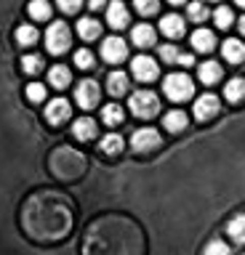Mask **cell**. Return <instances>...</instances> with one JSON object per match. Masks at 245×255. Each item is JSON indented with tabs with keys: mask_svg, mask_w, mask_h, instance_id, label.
Returning <instances> with one entry per match:
<instances>
[{
	"mask_svg": "<svg viewBox=\"0 0 245 255\" xmlns=\"http://www.w3.org/2000/svg\"><path fill=\"white\" fill-rule=\"evenodd\" d=\"M21 226H24L27 237L35 242L51 245L61 242L72 234L75 226V205L72 199L61 191L40 189L29 194L21 207Z\"/></svg>",
	"mask_w": 245,
	"mask_h": 255,
	"instance_id": "1",
	"label": "cell"
},
{
	"mask_svg": "<svg viewBox=\"0 0 245 255\" xmlns=\"http://www.w3.org/2000/svg\"><path fill=\"white\" fill-rule=\"evenodd\" d=\"M136 226L120 215H107L88 226L83 255H139Z\"/></svg>",
	"mask_w": 245,
	"mask_h": 255,
	"instance_id": "2",
	"label": "cell"
},
{
	"mask_svg": "<svg viewBox=\"0 0 245 255\" xmlns=\"http://www.w3.org/2000/svg\"><path fill=\"white\" fill-rule=\"evenodd\" d=\"M51 170H53V175H59V178L72 181V178H77V175H83L85 157L80 154V151L69 149V146H59L51 154Z\"/></svg>",
	"mask_w": 245,
	"mask_h": 255,
	"instance_id": "3",
	"label": "cell"
},
{
	"mask_svg": "<svg viewBox=\"0 0 245 255\" xmlns=\"http://www.w3.org/2000/svg\"><path fill=\"white\" fill-rule=\"evenodd\" d=\"M69 43H72V37H69V27L64 21H53L45 29V48H48V53L61 56L69 48Z\"/></svg>",
	"mask_w": 245,
	"mask_h": 255,
	"instance_id": "4",
	"label": "cell"
},
{
	"mask_svg": "<svg viewBox=\"0 0 245 255\" xmlns=\"http://www.w3.org/2000/svg\"><path fill=\"white\" fill-rule=\"evenodd\" d=\"M128 107H131V112H133L136 117L149 120V117L157 115V109H160V101H157V96H155L152 91H136V93L131 96Z\"/></svg>",
	"mask_w": 245,
	"mask_h": 255,
	"instance_id": "5",
	"label": "cell"
},
{
	"mask_svg": "<svg viewBox=\"0 0 245 255\" xmlns=\"http://www.w3.org/2000/svg\"><path fill=\"white\" fill-rule=\"evenodd\" d=\"M163 91L171 101H187L189 96L195 93V85L187 75H168L163 83Z\"/></svg>",
	"mask_w": 245,
	"mask_h": 255,
	"instance_id": "6",
	"label": "cell"
},
{
	"mask_svg": "<svg viewBox=\"0 0 245 255\" xmlns=\"http://www.w3.org/2000/svg\"><path fill=\"white\" fill-rule=\"evenodd\" d=\"M99 83H93V80H83V83H77V91H75V99H77V107L83 109H93L99 104Z\"/></svg>",
	"mask_w": 245,
	"mask_h": 255,
	"instance_id": "7",
	"label": "cell"
},
{
	"mask_svg": "<svg viewBox=\"0 0 245 255\" xmlns=\"http://www.w3.org/2000/svg\"><path fill=\"white\" fill-rule=\"evenodd\" d=\"M131 146L136 151H152L160 146V133L155 130V128H141L131 135Z\"/></svg>",
	"mask_w": 245,
	"mask_h": 255,
	"instance_id": "8",
	"label": "cell"
},
{
	"mask_svg": "<svg viewBox=\"0 0 245 255\" xmlns=\"http://www.w3.org/2000/svg\"><path fill=\"white\" fill-rule=\"evenodd\" d=\"M101 56H104V61L117 64L128 56V45H125V40H120V37H107L104 43H101Z\"/></svg>",
	"mask_w": 245,
	"mask_h": 255,
	"instance_id": "9",
	"label": "cell"
},
{
	"mask_svg": "<svg viewBox=\"0 0 245 255\" xmlns=\"http://www.w3.org/2000/svg\"><path fill=\"white\" fill-rule=\"evenodd\" d=\"M131 72L136 80H141V83H149V80L157 77V64H155V59H149V56H136L131 64Z\"/></svg>",
	"mask_w": 245,
	"mask_h": 255,
	"instance_id": "10",
	"label": "cell"
},
{
	"mask_svg": "<svg viewBox=\"0 0 245 255\" xmlns=\"http://www.w3.org/2000/svg\"><path fill=\"white\" fill-rule=\"evenodd\" d=\"M69 112H72V107H69L67 99H53V101H48V107H45V120H48L51 125H61L69 120Z\"/></svg>",
	"mask_w": 245,
	"mask_h": 255,
	"instance_id": "11",
	"label": "cell"
},
{
	"mask_svg": "<svg viewBox=\"0 0 245 255\" xmlns=\"http://www.w3.org/2000/svg\"><path fill=\"white\" fill-rule=\"evenodd\" d=\"M107 21H109V27H115V29L128 27V21H131L128 8H125L120 0H112V3L107 5Z\"/></svg>",
	"mask_w": 245,
	"mask_h": 255,
	"instance_id": "12",
	"label": "cell"
},
{
	"mask_svg": "<svg viewBox=\"0 0 245 255\" xmlns=\"http://www.w3.org/2000/svg\"><path fill=\"white\" fill-rule=\"evenodd\" d=\"M219 112V99L213 93H205L195 101V117L197 120H211Z\"/></svg>",
	"mask_w": 245,
	"mask_h": 255,
	"instance_id": "13",
	"label": "cell"
},
{
	"mask_svg": "<svg viewBox=\"0 0 245 255\" xmlns=\"http://www.w3.org/2000/svg\"><path fill=\"white\" fill-rule=\"evenodd\" d=\"M96 130H99V128H96V123H93L91 117H80L72 125V135H75L77 141H91L93 135H96Z\"/></svg>",
	"mask_w": 245,
	"mask_h": 255,
	"instance_id": "14",
	"label": "cell"
},
{
	"mask_svg": "<svg viewBox=\"0 0 245 255\" xmlns=\"http://www.w3.org/2000/svg\"><path fill=\"white\" fill-rule=\"evenodd\" d=\"M160 29H163V35H168V37H181L184 35V19L176 13H168V16H163Z\"/></svg>",
	"mask_w": 245,
	"mask_h": 255,
	"instance_id": "15",
	"label": "cell"
},
{
	"mask_svg": "<svg viewBox=\"0 0 245 255\" xmlns=\"http://www.w3.org/2000/svg\"><path fill=\"white\" fill-rule=\"evenodd\" d=\"M131 40H133V45H139V48H149V45H155V29L149 27V24H139V27H133Z\"/></svg>",
	"mask_w": 245,
	"mask_h": 255,
	"instance_id": "16",
	"label": "cell"
},
{
	"mask_svg": "<svg viewBox=\"0 0 245 255\" xmlns=\"http://www.w3.org/2000/svg\"><path fill=\"white\" fill-rule=\"evenodd\" d=\"M192 45H195V51L208 53V51H213V48H216V37H213L211 29H197L195 35H192Z\"/></svg>",
	"mask_w": 245,
	"mask_h": 255,
	"instance_id": "17",
	"label": "cell"
},
{
	"mask_svg": "<svg viewBox=\"0 0 245 255\" xmlns=\"http://www.w3.org/2000/svg\"><path fill=\"white\" fill-rule=\"evenodd\" d=\"M221 53H224V59L229 61V64H240L243 59H245V45L240 43V40H227L224 43V48H221Z\"/></svg>",
	"mask_w": 245,
	"mask_h": 255,
	"instance_id": "18",
	"label": "cell"
},
{
	"mask_svg": "<svg viewBox=\"0 0 245 255\" xmlns=\"http://www.w3.org/2000/svg\"><path fill=\"white\" fill-rule=\"evenodd\" d=\"M77 35L83 40H96L101 35V24L96 19H91V16H85V19L77 21Z\"/></svg>",
	"mask_w": 245,
	"mask_h": 255,
	"instance_id": "19",
	"label": "cell"
},
{
	"mask_svg": "<svg viewBox=\"0 0 245 255\" xmlns=\"http://www.w3.org/2000/svg\"><path fill=\"white\" fill-rule=\"evenodd\" d=\"M107 91L112 96L128 93V75H125V72H112V75L107 77Z\"/></svg>",
	"mask_w": 245,
	"mask_h": 255,
	"instance_id": "20",
	"label": "cell"
},
{
	"mask_svg": "<svg viewBox=\"0 0 245 255\" xmlns=\"http://www.w3.org/2000/svg\"><path fill=\"white\" fill-rule=\"evenodd\" d=\"M163 125L168 128L171 133H179V130H184V128H187V115L181 109H173V112H168V115L163 117Z\"/></svg>",
	"mask_w": 245,
	"mask_h": 255,
	"instance_id": "21",
	"label": "cell"
},
{
	"mask_svg": "<svg viewBox=\"0 0 245 255\" xmlns=\"http://www.w3.org/2000/svg\"><path fill=\"white\" fill-rule=\"evenodd\" d=\"M197 75H200V80L205 85H213L221 80V67L216 61H205V64H200V72H197Z\"/></svg>",
	"mask_w": 245,
	"mask_h": 255,
	"instance_id": "22",
	"label": "cell"
},
{
	"mask_svg": "<svg viewBox=\"0 0 245 255\" xmlns=\"http://www.w3.org/2000/svg\"><path fill=\"white\" fill-rule=\"evenodd\" d=\"M224 96H227V101H240L245 96V80L243 77H232L227 83V88H224Z\"/></svg>",
	"mask_w": 245,
	"mask_h": 255,
	"instance_id": "23",
	"label": "cell"
},
{
	"mask_svg": "<svg viewBox=\"0 0 245 255\" xmlns=\"http://www.w3.org/2000/svg\"><path fill=\"white\" fill-rule=\"evenodd\" d=\"M27 13L32 16L35 21H45L51 16V5H48V0H32V3L27 5Z\"/></svg>",
	"mask_w": 245,
	"mask_h": 255,
	"instance_id": "24",
	"label": "cell"
},
{
	"mask_svg": "<svg viewBox=\"0 0 245 255\" xmlns=\"http://www.w3.org/2000/svg\"><path fill=\"white\" fill-rule=\"evenodd\" d=\"M48 83L53 88H59V91H61V88H67L69 85V69L61 67V64H56V67L48 72Z\"/></svg>",
	"mask_w": 245,
	"mask_h": 255,
	"instance_id": "25",
	"label": "cell"
},
{
	"mask_svg": "<svg viewBox=\"0 0 245 255\" xmlns=\"http://www.w3.org/2000/svg\"><path fill=\"white\" fill-rule=\"evenodd\" d=\"M16 43H19V45H32V43H37V29L32 27V24H21V27H16Z\"/></svg>",
	"mask_w": 245,
	"mask_h": 255,
	"instance_id": "26",
	"label": "cell"
},
{
	"mask_svg": "<svg viewBox=\"0 0 245 255\" xmlns=\"http://www.w3.org/2000/svg\"><path fill=\"white\" fill-rule=\"evenodd\" d=\"M227 231H229V237L235 239V242H245V215H237V218H232L229 221V226H227Z\"/></svg>",
	"mask_w": 245,
	"mask_h": 255,
	"instance_id": "27",
	"label": "cell"
},
{
	"mask_svg": "<svg viewBox=\"0 0 245 255\" xmlns=\"http://www.w3.org/2000/svg\"><path fill=\"white\" fill-rule=\"evenodd\" d=\"M120 149H123V138L117 133H109L101 138V151H104V154H117Z\"/></svg>",
	"mask_w": 245,
	"mask_h": 255,
	"instance_id": "28",
	"label": "cell"
},
{
	"mask_svg": "<svg viewBox=\"0 0 245 255\" xmlns=\"http://www.w3.org/2000/svg\"><path fill=\"white\" fill-rule=\"evenodd\" d=\"M21 69L27 72V75H37V72H43V56L37 53H29L21 59Z\"/></svg>",
	"mask_w": 245,
	"mask_h": 255,
	"instance_id": "29",
	"label": "cell"
},
{
	"mask_svg": "<svg viewBox=\"0 0 245 255\" xmlns=\"http://www.w3.org/2000/svg\"><path fill=\"white\" fill-rule=\"evenodd\" d=\"M101 120H104L107 125H120L123 123V109L117 107V104H109V107L101 109Z\"/></svg>",
	"mask_w": 245,
	"mask_h": 255,
	"instance_id": "30",
	"label": "cell"
},
{
	"mask_svg": "<svg viewBox=\"0 0 245 255\" xmlns=\"http://www.w3.org/2000/svg\"><path fill=\"white\" fill-rule=\"evenodd\" d=\"M213 19H216V24L221 29H227V27H232V21H235V13L229 11L227 5H219L216 11H213Z\"/></svg>",
	"mask_w": 245,
	"mask_h": 255,
	"instance_id": "31",
	"label": "cell"
},
{
	"mask_svg": "<svg viewBox=\"0 0 245 255\" xmlns=\"http://www.w3.org/2000/svg\"><path fill=\"white\" fill-rule=\"evenodd\" d=\"M133 5H136V11L141 16H152L160 8V0H133Z\"/></svg>",
	"mask_w": 245,
	"mask_h": 255,
	"instance_id": "32",
	"label": "cell"
},
{
	"mask_svg": "<svg viewBox=\"0 0 245 255\" xmlns=\"http://www.w3.org/2000/svg\"><path fill=\"white\" fill-rule=\"evenodd\" d=\"M187 13H189V19H192V21H205V19H208V8H205L203 3H189Z\"/></svg>",
	"mask_w": 245,
	"mask_h": 255,
	"instance_id": "33",
	"label": "cell"
},
{
	"mask_svg": "<svg viewBox=\"0 0 245 255\" xmlns=\"http://www.w3.org/2000/svg\"><path fill=\"white\" fill-rule=\"evenodd\" d=\"M75 64H77L80 69H91V67H93V53L85 51V48H80V51L75 53Z\"/></svg>",
	"mask_w": 245,
	"mask_h": 255,
	"instance_id": "34",
	"label": "cell"
},
{
	"mask_svg": "<svg viewBox=\"0 0 245 255\" xmlns=\"http://www.w3.org/2000/svg\"><path fill=\"white\" fill-rule=\"evenodd\" d=\"M27 99L32 101V104L43 101V99H45V85H40V83H32V85H27Z\"/></svg>",
	"mask_w": 245,
	"mask_h": 255,
	"instance_id": "35",
	"label": "cell"
},
{
	"mask_svg": "<svg viewBox=\"0 0 245 255\" xmlns=\"http://www.w3.org/2000/svg\"><path fill=\"white\" fill-rule=\"evenodd\" d=\"M205 255H229V247L224 242H219V239H213V242L205 247Z\"/></svg>",
	"mask_w": 245,
	"mask_h": 255,
	"instance_id": "36",
	"label": "cell"
},
{
	"mask_svg": "<svg viewBox=\"0 0 245 255\" xmlns=\"http://www.w3.org/2000/svg\"><path fill=\"white\" fill-rule=\"evenodd\" d=\"M160 59L168 61V64H176V61H179V51H176L173 45H163V48H160Z\"/></svg>",
	"mask_w": 245,
	"mask_h": 255,
	"instance_id": "37",
	"label": "cell"
},
{
	"mask_svg": "<svg viewBox=\"0 0 245 255\" xmlns=\"http://www.w3.org/2000/svg\"><path fill=\"white\" fill-rule=\"evenodd\" d=\"M56 3H59V8H61L64 13H75L77 8L83 5V0H56Z\"/></svg>",
	"mask_w": 245,
	"mask_h": 255,
	"instance_id": "38",
	"label": "cell"
},
{
	"mask_svg": "<svg viewBox=\"0 0 245 255\" xmlns=\"http://www.w3.org/2000/svg\"><path fill=\"white\" fill-rule=\"evenodd\" d=\"M179 64H181V67H192L195 59H192L189 53H179Z\"/></svg>",
	"mask_w": 245,
	"mask_h": 255,
	"instance_id": "39",
	"label": "cell"
},
{
	"mask_svg": "<svg viewBox=\"0 0 245 255\" xmlns=\"http://www.w3.org/2000/svg\"><path fill=\"white\" fill-rule=\"evenodd\" d=\"M91 8H93V11H99V8H104V0H91V3H88Z\"/></svg>",
	"mask_w": 245,
	"mask_h": 255,
	"instance_id": "40",
	"label": "cell"
},
{
	"mask_svg": "<svg viewBox=\"0 0 245 255\" xmlns=\"http://www.w3.org/2000/svg\"><path fill=\"white\" fill-rule=\"evenodd\" d=\"M240 32H243V35H245V16H243V19H240Z\"/></svg>",
	"mask_w": 245,
	"mask_h": 255,
	"instance_id": "41",
	"label": "cell"
},
{
	"mask_svg": "<svg viewBox=\"0 0 245 255\" xmlns=\"http://www.w3.org/2000/svg\"><path fill=\"white\" fill-rule=\"evenodd\" d=\"M168 3H173V5H181V3H184V0H168Z\"/></svg>",
	"mask_w": 245,
	"mask_h": 255,
	"instance_id": "42",
	"label": "cell"
},
{
	"mask_svg": "<svg viewBox=\"0 0 245 255\" xmlns=\"http://www.w3.org/2000/svg\"><path fill=\"white\" fill-rule=\"evenodd\" d=\"M237 3H240V5H243V8H245V0H237Z\"/></svg>",
	"mask_w": 245,
	"mask_h": 255,
	"instance_id": "43",
	"label": "cell"
}]
</instances>
